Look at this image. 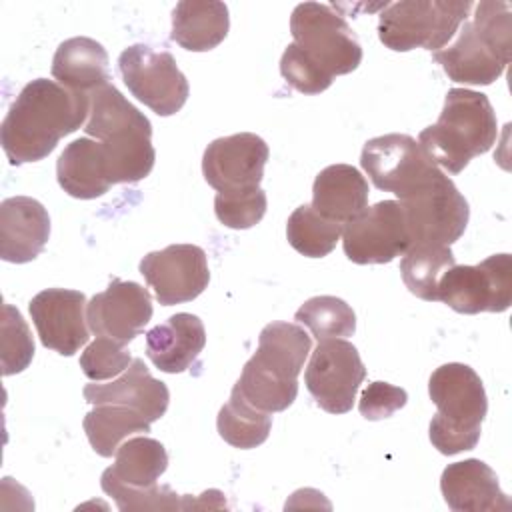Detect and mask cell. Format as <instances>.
I'll use <instances>...</instances> for the list:
<instances>
[{
    "label": "cell",
    "mask_w": 512,
    "mask_h": 512,
    "mask_svg": "<svg viewBox=\"0 0 512 512\" xmlns=\"http://www.w3.org/2000/svg\"><path fill=\"white\" fill-rule=\"evenodd\" d=\"M90 112V96L36 78L28 82L0 126V142L12 166L46 158L60 138L76 132Z\"/></svg>",
    "instance_id": "obj_1"
},
{
    "label": "cell",
    "mask_w": 512,
    "mask_h": 512,
    "mask_svg": "<svg viewBox=\"0 0 512 512\" xmlns=\"http://www.w3.org/2000/svg\"><path fill=\"white\" fill-rule=\"evenodd\" d=\"M84 130L102 144L112 184H136L152 172L156 160L152 124L114 84H104L90 94Z\"/></svg>",
    "instance_id": "obj_2"
},
{
    "label": "cell",
    "mask_w": 512,
    "mask_h": 512,
    "mask_svg": "<svg viewBox=\"0 0 512 512\" xmlns=\"http://www.w3.org/2000/svg\"><path fill=\"white\" fill-rule=\"evenodd\" d=\"M312 340L300 324L270 322L258 336V350L236 382L240 394L262 412H282L298 396V374Z\"/></svg>",
    "instance_id": "obj_3"
},
{
    "label": "cell",
    "mask_w": 512,
    "mask_h": 512,
    "mask_svg": "<svg viewBox=\"0 0 512 512\" xmlns=\"http://www.w3.org/2000/svg\"><path fill=\"white\" fill-rule=\"evenodd\" d=\"M496 136V112L486 94L452 88L438 122L420 132L418 144L432 164L458 174L474 156L488 152Z\"/></svg>",
    "instance_id": "obj_4"
},
{
    "label": "cell",
    "mask_w": 512,
    "mask_h": 512,
    "mask_svg": "<svg viewBox=\"0 0 512 512\" xmlns=\"http://www.w3.org/2000/svg\"><path fill=\"white\" fill-rule=\"evenodd\" d=\"M510 52V4L486 0L476 4L472 22H462L454 44L434 52V60L454 82L488 86L502 76Z\"/></svg>",
    "instance_id": "obj_5"
},
{
    "label": "cell",
    "mask_w": 512,
    "mask_h": 512,
    "mask_svg": "<svg viewBox=\"0 0 512 512\" xmlns=\"http://www.w3.org/2000/svg\"><path fill=\"white\" fill-rule=\"evenodd\" d=\"M428 392L438 408L428 426L432 446L446 456L472 450L488 412L486 390L474 368L460 362L436 368L428 380Z\"/></svg>",
    "instance_id": "obj_6"
},
{
    "label": "cell",
    "mask_w": 512,
    "mask_h": 512,
    "mask_svg": "<svg viewBox=\"0 0 512 512\" xmlns=\"http://www.w3.org/2000/svg\"><path fill=\"white\" fill-rule=\"evenodd\" d=\"M470 0H402L386 4L378 20L380 42L394 52L442 50L466 22Z\"/></svg>",
    "instance_id": "obj_7"
},
{
    "label": "cell",
    "mask_w": 512,
    "mask_h": 512,
    "mask_svg": "<svg viewBox=\"0 0 512 512\" xmlns=\"http://www.w3.org/2000/svg\"><path fill=\"white\" fill-rule=\"evenodd\" d=\"M294 44L328 76L354 72L362 62V46L348 22L326 4H298L290 16Z\"/></svg>",
    "instance_id": "obj_8"
},
{
    "label": "cell",
    "mask_w": 512,
    "mask_h": 512,
    "mask_svg": "<svg viewBox=\"0 0 512 512\" xmlns=\"http://www.w3.org/2000/svg\"><path fill=\"white\" fill-rule=\"evenodd\" d=\"M398 202L404 210L410 248L450 246L464 234L470 218L466 198L444 172Z\"/></svg>",
    "instance_id": "obj_9"
},
{
    "label": "cell",
    "mask_w": 512,
    "mask_h": 512,
    "mask_svg": "<svg viewBox=\"0 0 512 512\" xmlns=\"http://www.w3.org/2000/svg\"><path fill=\"white\" fill-rule=\"evenodd\" d=\"M118 68L130 94L158 116L176 114L188 100V80L164 48L128 46L118 56Z\"/></svg>",
    "instance_id": "obj_10"
},
{
    "label": "cell",
    "mask_w": 512,
    "mask_h": 512,
    "mask_svg": "<svg viewBox=\"0 0 512 512\" xmlns=\"http://www.w3.org/2000/svg\"><path fill=\"white\" fill-rule=\"evenodd\" d=\"M438 300L460 314L504 312L512 302V258L494 254L476 266L448 268L438 282Z\"/></svg>",
    "instance_id": "obj_11"
},
{
    "label": "cell",
    "mask_w": 512,
    "mask_h": 512,
    "mask_svg": "<svg viewBox=\"0 0 512 512\" xmlns=\"http://www.w3.org/2000/svg\"><path fill=\"white\" fill-rule=\"evenodd\" d=\"M360 164L378 190L392 192L400 200L440 172L408 134H384L368 140L362 148Z\"/></svg>",
    "instance_id": "obj_12"
},
{
    "label": "cell",
    "mask_w": 512,
    "mask_h": 512,
    "mask_svg": "<svg viewBox=\"0 0 512 512\" xmlns=\"http://www.w3.org/2000/svg\"><path fill=\"white\" fill-rule=\"evenodd\" d=\"M366 368L354 344L342 338L320 340L310 356L304 382L316 404L330 414L352 410Z\"/></svg>",
    "instance_id": "obj_13"
},
{
    "label": "cell",
    "mask_w": 512,
    "mask_h": 512,
    "mask_svg": "<svg viewBox=\"0 0 512 512\" xmlns=\"http://www.w3.org/2000/svg\"><path fill=\"white\" fill-rule=\"evenodd\" d=\"M342 248L354 264H388L410 248L404 210L398 200L364 208L342 226Z\"/></svg>",
    "instance_id": "obj_14"
},
{
    "label": "cell",
    "mask_w": 512,
    "mask_h": 512,
    "mask_svg": "<svg viewBox=\"0 0 512 512\" xmlns=\"http://www.w3.org/2000/svg\"><path fill=\"white\" fill-rule=\"evenodd\" d=\"M140 274L164 306L198 298L210 282L206 252L196 244H172L146 254L140 260Z\"/></svg>",
    "instance_id": "obj_15"
},
{
    "label": "cell",
    "mask_w": 512,
    "mask_h": 512,
    "mask_svg": "<svg viewBox=\"0 0 512 512\" xmlns=\"http://www.w3.org/2000/svg\"><path fill=\"white\" fill-rule=\"evenodd\" d=\"M266 160L268 144L252 132H240L208 144L202 156V174L218 192L254 188L262 182Z\"/></svg>",
    "instance_id": "obj_16"
},
{
    "label": "cell",
    "mask_w": 512,
    "mask_h": 512,
    "mask_svg": "<svg viewBox=\"0 0 512 512\" xmlns=\"http://www.w3.org/2000/svg\"><path fill=\"white\" fill-rule=\"evenodd\" d=\"M86 296L78 290L48 288L30 300V316L42 346L62 354H76L88 340Z\"/></svg>",
    "instance_id": "obj_17"
},
{
    "label": "cell",
    "mask_w": 512,
    "mask_h": 512,
    "mask_svg": "<svg viewBox=\"0 0 512 512\" xmlns=\"http://www.w3.org/2000/svg\"><path fill=\"white\" fill-rule=\"evenodd\" d=\"M152 300L146 288L132 280L114 278L108 288L86 304L88 328L96 336H108L128 344L152 318Z\"/></svg>",
    "instance_id": "obj_18"
},
{
    "label": "cell",
    "mask_w": 512,
    "mask_h": 512,
    "mask_svg": "<svg viewBox=\"0 0 512 512\" xmlns=\"http://www.w3.org/2000/svg\"><path fill=\"white\" fill-rule=\"evenodd\" d=\"M50 238V216L30 196H12L0 204V258L12 264L32 262Z\"/></svg>",
    "instance_id": "obj_19"
},
{
    "label": "cell",
    "mask_w": 512,
    "mask_h": 512,
    "mask_svg": "<svg viewBox=\"0 0 512 512\" xmlns=\"http://www.w3.org/2000/svg\"><path fill=\"white\" fill-rule=\"evenodd\" d=\"M440 490L454 512H508L512 508L510 498L498 486L496 472L478 458L448 464Z\"/></svg>",
    "instance_id": "obj_20"
},
{
    "label": "cell",
    "mask_w": 512,
    "mask_h": 512,
    "mask_svg": "<svg viewBox=\"0 0 512 512\" xmlns=\"http://www.w3.org/2000/svg\"><path fill=\"white\" fill-rule=\"evenodd\" d=\"M84 400L92 406L116 404L140 412L150 422L160 420L170 402L164 382L156 380L142 358H134L126 372L108 384H86Z\"/></svg>",
    "instance_id": "obj_21"
},
{
    "label": "cell",
    "mask_w": 512,
    "mask_h": 512,
    "mask_svg": "<svg viewBox=\"0 0 512 512\" xmlns=\"http://www.w3.org/2000/svg\"><path fill=\"white\" fill-rule=\"evenodd\" d=\"M204 344V324L188 312H178L146 332V356L158 370L168 374L188 370Z\"/></svg>",
    "instance_id": "obj_22"
},
{
    "label": "cell",
    "mask_w": 512,
    "mask_h": 512,
    "mask_svg": "<svg viewBox=\"0 0 512 512\" xmlns=\"http://www.w3.org/2000/svg\"><path fill=\"white\" fill-rule=\"evenodd\" d=\"M368 204V182L350 164H332L320 170L312 186V208L322 216L346 224Z\"/></svg>",
    "instance_id": "obj_23"
},
{
    "label": "cell",
    "mask_w": 512,
    "mask_h": 512,
    "mask_svg": "<svg viewBox=\"0 0 512 512\" xmlns=\"http://www.w3.org/2000/svg\"><path fill=\"white\" fill-rule=\"evenodd\" d=\"M52 76L68 90L90 96L96 88L110 84L108 52L92 38H68L56 48Z\"/></svg>",
    "instance_id": "obj_24"
},
{
    "label": "cell",
    "mask_w": 512,
    "mask_h": 512,
    "mask_svg": "<svg viewBox=\"0 0 512 512\" xmlns=\"http://www.w3.org/2000/svg\"><path fill=\"white\" fill-rule=\"evenodd\" d=\"M56 178L60 188L72 198L92 200L106 194L112 182L102 144L90 138L70 142L56 162Z\"/></svg>",
    "instance_id": "obj_25"
},
{
    "label": "cell",
    "mask_w": 512,
    "mask_h": 512,
    "mask_svg": "<svg viewBox=\"0 0 512 512\" xmlns=\"http://www.w3.org/2000/svg\"><path fill=\"white\" fill-rule=\"evenodd\" d=\"M228 6L216 0H182L172 12L170 38L190 52H208L228 34Z\"/></svg>",
    "instance_id": "obj_26"
},
{
    "label": "cell",
    "mask_w": 512,
    "mask_h": 512,
    "mask_svg": "<svg viewBox=\"0 0 512 512\" xmlns=\"http://www.w3.org/2000/svg\"><path fill=\"white\" fill-rule=\"evenodd\" d=\"M150 420L128 406L98 404L84 416V432L90 446L98 456L110 458L120 448L122 440L138 434L150 432Z\"/></svg>",
    "instance_id": "obj_27"
},
{
    "label": "cell",
    "mask_w": 512,
    "mask_h": 512,
    "mask_svg": "<svg viewBox=\"0 0 512 512\" xmlns=\"http://www.w3.org/2000/svg\"><path fill=\"white\" fill-rule=\"evenodd\" d=\"M168 468V454L162 442L136 436L120 444L116 450V460L106 472L116 480L132 488H150Z\"/></svg>",
    "instance_id": "obj_28"
},
{
    "label": "cell",
    "mask_w": 512,
    "mask_h": 512,
    "mask_svg": "<svg viewBox=\"0 0 512 512\" xmlns=\"http://www.w3.org/2000/svg\"><path fill=\"white\" fill-rule=\"evenodd\" d=\"M216 426L224 442L248 450L266 442L272 428V416L254 408L234 386L228 402L218 412Z\"/></svg>",
    "instance_id": "obj_29"
},
{
    "label": "cell",
    "mask_w": 512,
    "mask_h": 512,
    "mask_svg": "<svg viewBox=\"0 0 512 512\" xmlns=\"http://www.w3.org/2000/svg\"><path fill=\"white\" fill-rule=\"evenodd\" d=\"M456 264L450 246H416L410 248L402 262L400 274L406 288L428 302L438 300V282L442 274Z\"/></svg>",
    "instance_id": "obj_30"
},
{
    "label": "cell",
    "mask_w": 512,
    "mask_h": 512,
    "mask_svg": "<svg viewBox=\"0 0 512 512\" xmlns=\"http://www.w3.org/2000/svg\"><path fill=\"white\" fill-rule=\"evenodd\" d=\"M340 236L342 224L322 216L310 204L298 206L286 222L288 244L308 258H324L330 254Z\"/></svg>",
    "instance_id": "obj_31"
},
{
    "label": "cell",
    "mask_w": 512,
    "mask_h": 512,
    "mask_svg": "<svg viewBox=\"0 0 512 512\" xmlns=\"http://www.w3.org/2000/svg\"><path fill=\"white\" fill-rule=\"evenodd\" d=\"M294 320L306 326L320 342L326 338H346L356 330V314L342 298L314 296L294 314Z\"/></svg>",
    "instance_id": "obj_32"
},
{
    "label": "cell",
    "mask_w": 512,
    "mask_h": 512,
    "mask_svg": "<svg viewBox=\"0 0 512 512\" xmlns=\"http://www.w3.org/2000/svg\"><path fill=\"white\" fill-rule=\"evenodd\" d=\"M102 490L112 496L116 506L124 512L128 510H184V498L166 484L150 486V488H132L116 480L110 472H102L100 478Z\"/></svg>",
    "instance_id": "obj_33"
},
{
    "label": "cell",
    "mask_w": 512,
    "mask_h": 512,
    "mask_svg": "<svg viewBox=\"0 0 512 512\" xmlns=\"http://www.w3.org/2000/svg\"><path fill=\"white\" fill-rule=\"evenodd\" d=\"M268 208L266 192L260 186L218 192L214 198L216 218L234 230H246L258 224Z\"/></svg>",
    "instance_id": "obj_34"
},
{
    "label": "cell",
    "mask_w": 512,
    "mask_h": 512,
    "mask_svg": "<svg viewBox=\"0 0 512 512\" xmlns=\"http://www.w3.org/2000/svg\"><path fill=\"white\" fill-rule=\"evenodd\" d=\"M34 340L22 314L10 306H2V374H18L32 362Z\"/></svg>",
    "instance_id": "obj_35"
},
{
    "label": "cell",
    "mask_w": 512,
    "mask_h": 512,
    "mask_svg": "<svg viewBox=\"0 0 512 512\" xmlns=\"http://www.w3.org/2000/svg\"><path fill=\"white\" fill-rule=\"evenodd\" d=\"M130 364L132 356L126 350V344L108 336H96V340L88 344L80 356V368L84 376L94 382L114 378L122 374Z\"/></svg>",
    "instance_id": "obj_36"
},
{
    "label": "cell",
    "mask_w": 512,
    "mask_h": 512,
    "mask_svg": "<svg viewBox=\"0 0 512 512\" xmlns=\"http://www.w3.org/2000/svg\"><path fill=\"white\" fill-rule=\"evenodd\" d=\"M280 74L294 90L302 94H320L330 88L334 80L322 68H318L294 42L286 46L280 58Z\"/></svg>",
    "instance_id": "obj_37"
},
{
    "label": "cell",
    "mask_w": 512,
    "mask_h": 512,
    "mask_svg": "<svg viewBox=\"0 0 512 512\" xmlns=\"http://www.w3.org/2000/svg\"><path fill=\"white\" fill-rule=\"evenodd\" d=\"M408 394L404 388L392 386L388 382H372L362 390L358 410L366 420L390 418L396 410L404 408Z\"/></svg>",
    "instance_id": "obj_38"
}]
</instances>
